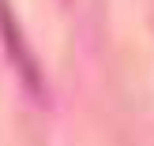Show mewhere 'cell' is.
Returning a JSON list of instances; mask_svg holds the SVG:
<instances>
[{
  "label": "cell",
  "instance_id": "cell-1",
  "mask_svg": "<svg viewBox=\"0 0 154 146\" xmlns=\"http://www.w3.org/2000/svg\"><path fill=\"white\" fill-rule=\"evenodd\" d=\"M0 34H4V45H8V52H11V64H15V71H19L23 86L34 97H45V75H42V67H38V60L30 56L26 41L19 37V26H15V19H11V11H8L4 0H0Z\"/></svg>",
  "mask_w": 154,
  "mask_h": 146
}]
</instances>
